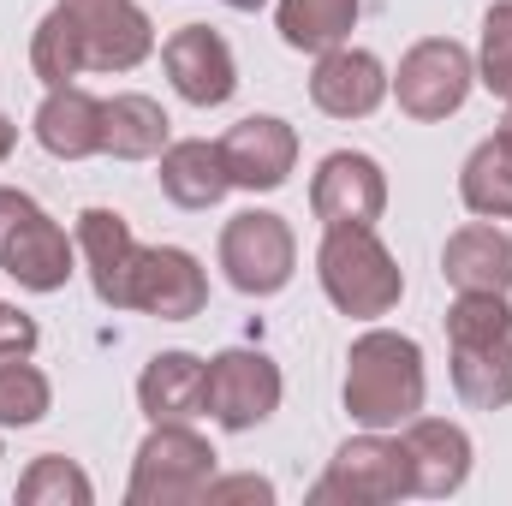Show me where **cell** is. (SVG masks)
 Wrapping results in <instances>:
<instances>
[{
  "mask_svg": "<svg viewBox=\"0 0 512 506\" xmlns=\"http://www.w3.org/2000/svg\"><path fill=\"white\" fill-rule=\"evenodd\" d=\"M155 48L149 18L131 0H60L30 42V66L48 90L78 72H131Z\"/></svg>",
  "mask_w": 512,
  "mask_h": 506,
  "instance_id": "obj_1",
  "label": "cell"
},
{
  "mask_svg": "<svg viewBox=\"0 0 512 506\" xmlns=\"http://www.w3.org/2000/svg\"><path fill=\"white\" fill-rule=\"evenodd\" d=\"M423 352L405 334H364L346 358V411L364 429H399L423 411Z\"/></svg>",
  "mask_w": 512,
  "mask_h": 506,
  "instance_id": "obj_2",
  "label": "cell"
},
{
  "mask_svg": "<svg viewBox=\"0 0 512 506\" xmlns=\"http://www.w3.org/2000/svg\"><path fill=\"white\" fill-rule=\"evenodd\" d=\"M316 268H322V292L346 316H387L405 292V274L376 239V227H328Z\"/></svg>",
  "mask_w": 512,
  "mask_h": 506,
  "instance_id": "obj_3",
  "label": "cell"
},
{
  "mask_svg": "<svg viewBox=\"0 0 512 506\" xmlns=\"http://www.w3.org/2000/svg\"><path fill=\"white\" fill-rule=\"evenodd\" d=\"M215 477V447L185 429V423H155V435L137 447V465H131V506H191L203 501Z\"/></svg>",
  "mask_w": 512,
  "mask_h": 506,
  "instance_id": "obj_4",
  "label": "cell"
},
{
  "mask_svg": "<svg viewBox=\"0 0 512 506\" xmlns=\"http://www.w3.org/2000/svg\"><path fill=\"white\" fill-rule=\"evenodd\" d=\"M399 495H411V453L405 441H387V435L346 441L322 471V483L310 489L316 506H387Z\"/></svg>",
  "mask_w": 512,
  "mask_h": 506,
  "instance_id": "obj_5",
  "label": "cell"
},
{
  "mask_svg": "<svg viewBox=\"0 0 512 506\" xmlns=\"http://www.w3.org/2000/svg\"><path fill=\"white\" fill-rule=\"evenodd\" d=\"M0 268L30 292H60L72 280L66 233L24 191H6V185H0Z\"/></svg>",
  "mask_w": 512,
  "mask_h": 506,
  "instance_id": "obj_6",
  "label": "cell"
},
{
  "mask_svg": "<svg viewBox=\"0 0 512 506\" xmlns=\"http://www.w3.org/2000/svg\"><path fill=\"white\" fill-rule=\"evenodd\" d=\"M471 78H477V72H471V54H465L453 36H429V42H417V48L399 60L393 90H399V108H405L411 120H447V114L465 108Z\"/></svg>",
  "mask_w": 512,
  "mask_h": 506,
  "instance_id": "obj_7",
  "label": "cell"
},
{
  "mask_svg": "<svg viewBox=\"0 0 512 506\" xmlns=\"http://www.w3.org/2000/svg\"><path fill=\"white\" fill-rule=\"evenodd\" d=\"M221 268L239 292L251 298H268L292 280V227L268 209H245L227 221L221 233Z\"/></svg>",
  "mask_w": 512,
  "mask_h": 506,
  "instance_id": "obj_8",
  "label": "cell"
},
{
  "mask_svg": "<svg viewBox=\"0 0 512 506\" xmlns=\"http://www.w3.org/2000/svg\"><path fill=\"white\" fill-rule=\"evenodd\" d=\"M280 405V370L274 358L262 352H221L209 358V381H203V411L221 423V429H256L268 423Z\"/></svg>",
  "mask_w": 512,
  "mask_h": 506,
  "instance_id": "obj_9",
  "label": "cell"
},
{
  "mask_svg": "<svg viewBox=\"0 0 512 506\" xmlns=\"http://www.w3.org/2000/svg\"><path fill=\"white\" fill-rule=\"evenodd\" d=\"M310 209L322 227H376L387 209V179L382 167L358 149H334L322 167H316V185H310Z\"/></svg>",
  "mask_w": 512,
  "mask_h": 506,
  "instance_id": "obj_10",
  "label": "cell"
},
{
  "mask_svg": "<svg viewBox=\"0 0 512 506\" xmlns=\"http://www.w3.org/2000/svg\"><path fill=\"white\" fill-rule=\"evenodd\" d=\"M203 304H209V280H203L191 251H173V245L137 251V262H131V310L161 316V322H191Z\"/></svg>",
  "mask_w": 512,
  "mask_h": 506,
  "instance_id": "obj_11",
  "label": "cell"
},
{
  "mask_svg": "<svg viewBox=\"0 0 512 506\" xmlns=\"http://www.w3.org/2000/svg\"><path fill=\"white\" fill-rule=\"evenodd\" d=\"M161 66H167L173 90H179L191 108H221V102L239 90L233 48H227L209 24H185V30H173L167 48H161Z\"/></svg>",
  "mask_w": 512,
  "mask_h": 506,
  "instance_id": "obj_12",
  "label": "cell"
},
{
  "mask_svg": "<svg viewBox=\"0 0 512 506\" xmlns=\"http://www.w3.org/2000/svg\"><path fill=\"white\" fill-rule=\"evenodd\" d=\"M221 161L239 191H274V185H286V173L298 161V137L274 114H251L221 137Z\"/></svg>",
  "mask_w": 512,
  "mask_h": 506,
  "instance_id": "obj_13",
  "label": "cell"
},
{
  "mask_svg": "<svg viewBox=\"0 0 512 506\" xmlns=\"http://www.w3.org/2000/svg\"><path fill=\"white\" fill-rule=\"evenodd\" d=\"M387 96V72L376 54H364V48H328L322 60H316V78H310V102L328 114V120H364V114H376Z\"/></svg>",
  "mask_w": 512,
  "mask_h": 506,
  "instance_id": "obj_14",
  "label": "cell"
},
{
  "mask_svg": "<svg viewBox=\"0 0 512 506\" xmlns=\"http://www.w3.org/2000/svg\"><path fill=\"white\" fill-rule=\"evenodd\" d=\"M78 251L90 262V286L102 304L131 310V262H137V239L114 209H84L78 215Z\"/></svg>",
  "mask_w": 512,
  "mask_h": 506,
  "instance_id": "obj_15",
  "label": "cell"
},
{
  "mask_svg": "<svg viewBox=\"0 0 512 506\" xmlns=\"http://www.w3.org/2000/svg\"><path fill=\"white\" fill-rule=\"evenodd\" d=\"M405 453H411V495H453L471 477V435L459 423L411 417Z\"/></svg>",
  "mask_w": 512,
  "mask_h": 506,
  "instance_id": "obj_16",
  "label": "cell"
},
{
  "mask_svg": "<svg viewBox=\"0 0 512 506\" xmlns=\"http://www.w3.org/2000/svg\"><path fill=\"white\" fill-rule=\"evenodd\" d=\"M36 143L60 161H84L102 155V102L78 84L48 90V102L36 108Z\"/></svg>",
  "mask_w": 512,
  "mask_h": 506,
  "instance_id": "obj_17",
  "label": "cell"
},
{
  "mask_svg": "<svg viewBox=\"0 0 512 506\" xmlns=\"http://www.w3.org/2000/svg\"><path fill=\"white\" fill-rule=\"evenodd\" d=\"M203 381L209 364L191 358V352H161L149 358V370L137 376V405L149 423H191L203 411Z\"/></svg>",
  "mask_w": 512,
  "mask_h": 506,
  "instance_id": "obj_18",
  "label": "cell"
},
{
  "mask_svg": "<svg viewBox=\"0 0 512 506\" xmlns=\"http://www.w3.org/2000/svg\"><path fill=\"white\" fill-rule=\"evenodd\" d=\"M441 274L459 292H512V239L501 227H459L441 251Z\"/></svg>",
  "mask_w": 512,
  "mask_h": 506,
  "instance_id": "obj_19",
  "label": "cell"
},
{
  "mask_svg": "<svg viewBox=\"0 0 512 506\" xmlns=\"http://www.w3.org/2000/svg\"><path fill=\"white\" fill-rule=\"evenodd\" d=\"M161 191L179 203V209H215L233 179H227V161H221V143H167L161 149Z\"/></svg>",
  "mask_w": 512,
  "mask_h": 506,
  "instance_id": "obj_20",
  "label": "cell"
},
{
  "mask_svg": "<svg viewBox=\"0 0 512 506\" xmlns=\"http://www.w3.org/2000/svg\"><path fill=\"white\" fill-rule=\"evenodd\" d=\"M167 149V114L149 96H114L102 102V155L114 161H149Z\"/></svg>",
  "mask_w": 512,
  "mask_h": 506,
  "instance_id": "obj_21",
  "label": "cell"
},
{
  "mask_svg": "<svg viewBox=\"0 0 512 506\" xmlns=\"http://www.w3.org/2000/svg\"><path fill=\"white\" fill-rule=\"evenodd\" d=\"M453 387L471 411L512 405V334L483 340V346H453Z\"/></svg>",
  "mask_w": 512,
  "mask_h": 506,
  "instance_id": "obj_22",
  "label": "cell"
},
{
  "mask_svg": "<svg viewBox=\"0 0 512 506\" xmlns=\"http://www.w3.org/2000/svg\"><path fill=\"white\" fill-rule=\"evenodd\" d=\"M358 0H280V36L298 54H328L352 36Z\"/></svg>",
  "mask_w": 512,
  "mask_h": 506,
  "instance_id": "obj_23",
  "label": "cell"
},
{
  "mask_svg": "<svg viewBox=\"0 0 512 506\" xmlns=\"http://www.w3.org/2000/svg\"><path fill=\"white\" fill-rule=\"evenodd\" d=\"M459 197L471 215H489V221H512V149L501 137L477 143L465 173H459Z\"/></svg>",
  "mask_w": 512,
  "mask_h": 506,
  "instance_id": "obj_24",
  "label": "cell"
},
{
  "mask_svg": "<svg viewBox=\"0 0 512 506\" xmlns=\"http://www.w3.org/2000/svg\"><path fill=\"white\" fill-rule=\"evenodd\" d=\"M90 501H96L90 477H84L72 459H60V453H42V459L18 477V506H90Z\"/></svg>",
  "mask_w": 512,
  "mask_h": 506,
  "instance_id": "obj_25",
  "label": "cell"
},
{
  "mask_svg": "<svg viewBox=\"0 0 512 506\" xmlns=\"http://www.w3.org/2000/svg\"><path fill=\"white\" fill-rule=\"evenodd\" d=\"M48 376L24 358H6L0 364V429H24V423H42L48 417Z\"/></svg>",
  "mask_w": 512,
  "mask_h": 506,
  "instance_id": "obj_26",
  "label": "cell"
},
{
  "mask_svg": "<svg viewBox=\"0 0 512 506\" xmlns=\"http://www.w3.org/2000/svg\"><path fill=\"white\" fill-rule=\"evenodd\" d=\"M512 310L501 292H459V304L447 310V340L453 346H483V340H507Z\"/></svg>",
  "mask_w": 512,
  "mask_h": 506,
  "instance_id": "obj_27",
  "label": "cell"
},
{
  "mask_svg": "<svg viewBox=\"0 0 512 506\" xmlns=\"http://www.w3.org/2000/svg\"><path fill=\"white\" fill-rule=\"evenodd\" d=\"M483 84L512 102V0L489 6L483 18Z\"/></svg>",
  "mask_w": 512,
  "mask_h": 506,
  "instance_id": "obj_28",
  "label": "cell"
},
{
  "mask_svg": "<svg viewBox=\"0 0 512 506\" xmlns=\"http://www.w3.org/2000/svg\"><path fill=\"white\" fill-rule=\"evenodd\" d=\"M203 501L209 506H221V501H274V489H268V477H256V471H245V477H209Z\"/></svg>",
  "mask_w": 512,
  "mask_h": 506,
  "instance_id": "obj_29",
  "label": "cell"
},
{
  "mask_svg": "<svg viewBox=\"0 0 512 506\" xmlns=\"http://www.w3.org/2000/svg\"><path fill=\"white\" fill-rule=\"evenodd\" d=\"M30 346H36V322H30L24 310L0 304V364H6V358H30Z\"/></svg>",
  "mask_w": 512,
  "mask_h": 506,
  "instance_id": "obj_30",
  "label": "cell"
},
{
  "mask_svg": "<svg viewBox=\"0 0 512 506\" xmlns=\"http://www.w3.org/2000/svg\"><path fill=\"white\" fill-rule=\"evenodd\" d=\"M12 143H18V126H12V120H0V161L12 155Z\"/></svg>",
  "mask_w": 512,
  "mask_h": 506,
  "instance_id": "obj_31",
  "label": "cell"
},
{
  "mask_svg": "<svg viewBox=\"0 0 512 506\" xmlns=\"http://www.w3.org/2000/svg\"><path fill=\"white\" fill-rule=\"evenodd\" d=\"M495 137H501V143L512 149V108H507V120H501V131H495Z\"/></svg>",
  "mask_w": 512,
  "mask_h": 506,
  "instance_id": "obj_32",
  "label": "cell"
},
{
  "mask_svg": "<svg viewBox=\"0 0 512 506\" xmlns=\"http://www.w3.org/2000/svg\"><path fill=\"white\" fill-rule=\"evenodd\" d=\"M227 6H233V12H256V6H262V0H227Z\"/></svg>",
  "mask_w": 512,
  "mask_h": 506,
  "instance_id": "obj_33",
  "label": "cell"
}]
</instances>
